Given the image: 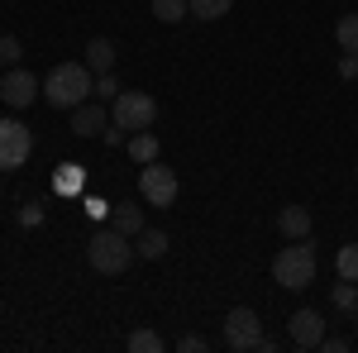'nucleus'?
Masks as SVG:
<instances>
[{"label":"nucleus","mask_w":358,"mask_h":353,"mask_svg":"<svg viewBox=\"0 0 358 353\" xmlns=\"http://www.w3.org/2000/svg\"><path fill=\"white\" fill-rule=\"evenodd\" d=\"M273 282L287 287V291H306V287L315 282V248L306 244V239H292V244L273 258Z\"/></svg>","instance_id":"3"},{"label":"nucleus","mask_w":358,"mask_h":353,"mask_svg":"<svg viewBox=\"0 0 358 353\" xmlns=\"http://www.w3.org/2000/svg\"><path fill=\"white\" fill-rule=\"evenodd\" d=\"M120 91H124V86H120V77H115V72H101V77H96V86H91V96H96V101H115Z\"/></svg>","instance_id":"23"},{"label":"nucleus","mask_w":358,"mask_h":353,"mask_svg":"<svg viewBox=\"0 0 358 353\" xmlns=\"http://www.w3.org/2000/svg\"><path fill=\"white\" fill-rule=\"evenodd\" d=\"M177 172L163 163H143V172H138V196L148 201V206H158V210H167L172 201H177Z\"/></svg>","instance_id":"6"},{"label":"nucleus","mask_w":358,"mask_h":353,"mask_svg":"<svg viewBox=\"0 0 358 353\" xmlns=\"http://www.w3.org/2000/svg\"><path fill=\"white\" fill-rule=\"evenodd\" d=\"M72 134L77 138H101L106 134V110H101V101H82V106L72 110Z\"/></svg>","instance_id":"10"},{"label":"nucleus","mask_w":358,"mask_h":353,"mask_svg":"<svg viewBox=\"0 0 358 353\" xmlns=\"http://www.w3.org/2000/svg\"><path fill=\"white\" fill-rule=\"evenodd\" d=\"M277 229H282L287 239H310V210H306V206H282Z\"/></svg>","instance_id":"12"},{"label":"nucleus","mask_w":358,"mask_h":353,"mask_svg":"<svg viewBox=\"0 0 358 353\" xmlns=\"http://www.w3.org/2000/svg\"><path fill=\"white\" fill-rule=\"evenodd\" d=\"M91 86H96V72L86 62H57L53 72L43 77V101L53 110H67L72 115L82 101H91Z\"/></svg>","instance_id":"1"},{"label":"nucleus","mask_w":358,"mask_h":353,"mask_svg":"<svg viewBox=\"0 0 358 353\" xmlns=\"http://www.w3.org/2000/svg\"><path fill=\"white\" fill-rule=\"evenodd\" d=\"M29 153H34V134H29V124L20 120H0V172H15V167L29 163Z\"/></svg>","instance_id":"5"},{"label":"nucleus","mask_w":358,"mask_h":353,"mask_svg":"<svg viewBox=\"0 0 358 353\" xmlns=\"http://www.w3.org/2000/svg\"><path fill=\"white\" fill-rule=\"evenodd\" d=\"M106 224L134 239L138 229H143V210H138V206H129V201H120V206H110V215H106Z\"/></svg>","instance_id":"13"},{"label":"nucleus","mask_w":358,"mask_h":353,"mask_svg":"<svg viewBox=\"0 0 358 353\" xmlns=\"http://www.w3.org/2000/svg\"><path fill=\"white\" fill-rule=\"evenodd\" d=\"M330 301H334V310H354L358 305V282H334V291H330Z\"/></svg>","instance_id":"21"},{"label":"nucleus","mask_w":358,"mask_h":353,"mask_svg":"<svg viewBox=\"0 0 358 353\" xmlns=\"http://www.w3.org/2000/svg\"><path fill=\"white\" fill-rule=\"evenodd\" d=\"M77 187H82V163H62V172H57V191L72 196Z\"/></svg>","instance_id":"24"},{"label":"nucleus","mask_w":358,"mask_h":353,"mask_svg":"<svg viewBox=\"0 0 358 353\" xmlns=\"http://www.w3.org/2000/svg\"><path fill=\"white\" fill-rule=\"evenodd\" d=\"M101 138H106L110 148H120V143H124V129H120V124H115V129H110V124H106V134H101Z\"/></svg>","instance_id":"29"},{"label":"nucleus","mask_w":358,"mask_h":353,"mask_svg":"<svg viewBox=\"0 0 358 353\" xmlns=\"http://www.w3.org/2000/svg\"><path fill=\"white\" fill-rule=\"evenodd\" d=\"M86 67L101 77V72H115V43L110 38H91L86 43Z\"/></svg>","instance_id":"15"},{"label":"nucleus","mask_w":358,"mask_h":353,"mask_svg":"<svg viewBox=\"0 0 358 353\" xmlns=\"http://www.w3.org/2000/svg\"><path fill=\"white\" fill-rule=\"evenodd\" d=\"M334 272H339L344 282H358V244H344L334 253Z\"/></svg>","instance_id":"20"},{"label":"nucleus","mask_w":358,"mask_h":353,"mask_svg":"<svg viewBox=\"0 0 358 353\" xmlns=\"http://www.w3.org/2000/svg\"><path fill=\"white\" fill-rule=\"evenodd\" d=\"M339 77H344V82L358 77V53H339Z\"/></svg>","instance_id":"25"},{"label":"nucleus","mask_w":358,"mask_h":353,"mask_svg":"<svg viewBox=\"0 0 358 353\" xmlns=\"http://www.w3.org/2000/svg\"><path fill=\"white\" fill-rule=\"evenodd\" d=\"M167 339L158 329H129V353H163Z\"/></svg>","instance_id":"18"},{"label":"nucleus","mask_w":358,"mask_h":353,"mask_svg":"<svg viewBox=\"0 0 358 353\" xmlns=\"http://www.w3.org/2000/svg\"><path fill=\"white\" fill-rule=\"evenodd\" d=\"M201 349H206L201 334H182V339H177V353H201Z\"/></svg>","instance_id":"26"},{"label":"nucleus","mask_w":358,"mask_h":353,"mask_svg":"<svg viewBox=\"0 0 358 353\" xmlns=\"http://www.w3.org/2000/svg\"><path fill=\"white\" fill-rule=\"evenodd\" d=\"M334 43H339V53H358V15H339Z\"/></svg>","instance_id":"17"},{"label":"nucleus","mask_w":358,"mask_h":353,"mask_svg":"<svg viewBox=\"0 0 358 353\" xmlns=\"http://www.w3.org/2000/svg\"><path fill=\"white\" fill-rule=\"evenodd\" d=\"M167 248H172V239H167L163 229H148V224H143V229L134 234V253L138 258H163Z\"/></svg>","instance_id":"14"},{"label":"nucleus","mask_w":358,"mask_h":353,"mask_svg":"<svg viewBox=\"0 0 358 353\" xmlns=\"http://www.w3.org/2000/svg\"><path fill=\"white\" fill-rule=\"evenodd\" d=\"M129 258H134V244H129V234H120V229H96L91 234V244H86V263L91 272H101V277H120V272L129 268Z\"/></svg>","instance_id":"2"},{"label":"nucleus","mask_w":358,"mask_h":353,"mask_svg":"<svg viewBox=\"0 0 358 353\" xmlns=\"http://www.w3.org/2000/svg\"><path fill=\"white\" fill-rule=\"evenodd\" d=\"M86 215L106 219V215H110V201H101V196H86Z\"/></svg>","instance_id":"27"},{"label":"nucleus","mask_w":358,"mask_h":353,"mask_svg":"<svg viewBox=\"0 0 358 353\" xmlns=\"http://www.w3.org/2000/svg\"><path fill=\"white\" fill-rule=\"evenodd\" d=\"M20 57H24V43L15 34H0V67H20Z\"/></svg>","instance_id":"22"},{"label":"nucleus","mask_w":358,"mask_h":353,"mask_svg":"<svg viewBox=\"0 0 358 353\" xmlns=\"http://www.w3.org/2000/svg\"><path fill=\"white\" fill-rule=\"evenodd\" d=\"M110 120L120 129H153V120H158V101L148 96V91H120L110 101Z\"/></svg>","instance_id":"4"},{"label":"nucleus","mask_w":358,"mask_h":353,"mask_svg":"<svg viewBox=\"0 0 358 353\" xmlns=\"http://www.w3.org/2000/svg\"><path fill=\"white\" fill-rule=\"evenodd\" d=\"M320 353H349V339H339V334H325V339H320Z\"/></svg>","instance_id":"28"},{"label":"nucleus","mask_w":358,"mask_h":353,"mask_svg":"<svg viewBox=\"0 0 358 353\" xmlns=\"http://www.w3.org/2000/svg\"><path fill=\"white\" fill-rule=\"evenodd\" d=\"M124 148H129V158H134L138 167H143V163H158V153H163L153 129H134V134L124 138Z\"/></svg>","instance_id":"11"},{"label":"nucleus","mask_w":358,"mask_h":353,"mask_svg":"<svg viewBox=\"0 0 358 353\" xmlns=\"http://www.w3.org/2000/svg\"><path fill=\"white\" fill-rule=\"evenodd\" d=\"M258 339H263L258 315H253L248 305H234V310L224 315V344H229L234 353H253V349H258Z\"/></svg>","instance_id":"7"},{"label":"nucleus","mask_w":358,"mask_h":353,"mask_svg":"<svg viewBox=\"0 0 358 353\" xmlns=\"http://www.w3.org/2000/svg\"><path fill=\"white\" fill-rule=\"evenodd\" d=\"M38 96H43V86H38L34 72H24V67H10V72H5V82H0V101H5L10 110H29Z\"/></svg>","instance_id":"8"},{"label":"nucleus","mask_w":358,"mask_h":353,"mask_svg":"<svg viewBox=\"0 0 358 353\" xmlns=\"http://www.w3.org/2000/svg\"><path fill=\"white\" fill-rule=\"evenodd\" d=\"M192 15V0H153V20H163V24H182Z\"/></svg>","instance_id":"16"},{"label":"nucleus","mask_w":358,"mask_h":353,"mask_svg":"<svg viewBox=\"0 0 358 353\" xmlns=\"http://www.w3.org/2000/svg\"><path fill=\"white\" fill-rule=\"evenodd\" d=\"M287 339H292L296 349H320V339H325V320H320V310L301 305V310L287 320Z\"/></svg>","instance_id":"9"},{"label":"nucleus","mask_w":358,"mask_h":353,"mask_svg":"<svg viewBox=\"0 0 358 353\" xmlns=\"http://www.w3.org/2000/svg\"><path fill=\"white\" fill-rule=\"evenodd\" d=\"M229 10H234V0H192V15H196V20H206V24L224 20Z\"/></svg>","instance_id":"19"}]
</instances>
